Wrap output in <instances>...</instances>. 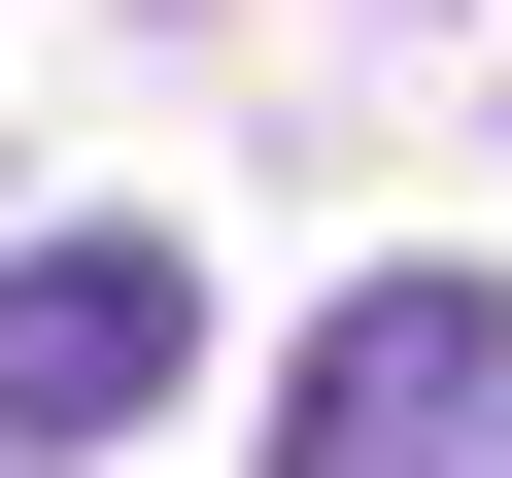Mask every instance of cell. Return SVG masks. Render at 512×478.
Instances as JSON below:
<instances>
[{
	"label": "cell",
	"mask_w": 512,
	"mask_h": 478,
	"mask_svg": "<svg viewBox=\"0 0 512 478\" xmlns=\"http://www.w3.org/2000/svg\"><path fill=\"white\" fill-rule=\"evenodd\" d=\"M274 478H512V308L478 274H342L274 376Z\"/></svg>",
	"instance_id": "1"
},
{
	"label": "cell",
	"mask_w": 512,
	"mask_h": 478,
	"mask_svg": "<svg viewBox=\"0 0 512 478\" xmlns=\"http://www.w3.org/2000/svg\"><path fill=\"white\" fill-rule=\"evenodd\" d=\"M205 376V274L171 239H0V444H137Z\"/></svg>",
	"instance_id": "2"
},
{
	"label": "cell",
	"mask_w": 512,
	"mask_h": 478,
	"mask_svg": "<svg viewBox=\"0 0 512 478\" xmlns=\"http://www.w3.org/2000/svg\"><path fill=\"white\" fill-rule=\"evenodd\" d=\"M0 478H35V444H0Z\"/></svg>",
	"instance_id": "3"
}]
</instances>
